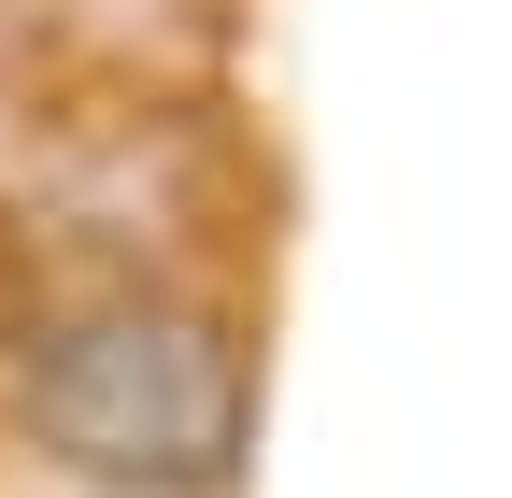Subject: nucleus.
Returning <instances> with one entry per match:
<instances>
[{
	"label": "nucleus",
	"instance_id": "nucleus-1",
	"mask_svg": "<svg viewBox=\"0 0 512 498\" xmlns=\"http://www.w3.org/2000/svg\"><path fill=\"white\" fill-rule=\"evenodd\" d=\"M0 385H15V427L86 484L185 498V484H228V456H242L228 328L185 314L143 271H100V257L0 271Z\"/></svg>",
	"mask_w": 512,
	"mask_h": 498
}]
</instances>
